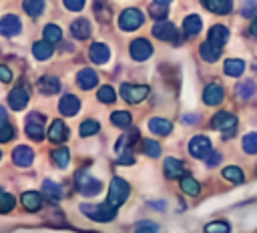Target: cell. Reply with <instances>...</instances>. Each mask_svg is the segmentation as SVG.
Instances as JSON below:
<instances>
[{"label": "cell", "mask_w": 257, "mask_h": 233, "mask_svg": "<svg viewBox=\"0 0 257 233\" xmlns=\"http://www.w3.org/2000/svg\"><path fill=\"white\" fill-rule=\"evenodd\" d=\"M88 56H90L92 62H96V64H104V62L108 60V56H110V50H108L106 44H102V42H94V44L88 48Z\"/></svg>", "instance_id": "e0dca14e"}, {"label": "cell", "mask_w": 257, "mask_h": 233, "mask_svg": "<svg viewBox=\"0 0 257 233\" xmlns=\"http://www.w3.org/2000/svg\"><path fill=\"white\" fill-rule=\"evenodd\" d=\"M199 52H201V58L203 60H207V62H215L219 56H221V48L219 46H215L213 42H203L201 46H199Z\"/></svg>", "instance_id": "cb8c5ba5"}, {"label": "cell", "mask_w": 257, "mask_h": 233, "mask_svg": "<svg viewBox=\"0 0 257 233\" xmlns=\"http://www.w3.org/2000/svg\"><path fill=\"white\" fill-rule=\"evenodd\" d=\"M153 36H157L159 40H173L177 36V30H175V26L171 22L161 20V22H157L153 26Z\"/></svg>", "instance_id": "2e32d148"}, {"label": "cell", "mask_w": 257, "mask_h": 233, "mask_svg": "<svg viewBox=\"0 0 257 233\" xmlns=\"http://www.w3.org/2000/svg\"><path fill=\"white\" fill-rule=\"evenodd\" d=\"M98 129H100V125L96 121H84L78 129V133H80V137H90V135H96Z\"/></svg>", "instance_id": "60d3db41"}, {"label": "cell", "mask_w": 257, "mask_h": 233, "mask_svg": "<svg viewBox=\"0 0 257 233\" xmlns=\"http://www.w3.org/2000/svg\"><path fill=\"white\" fill-rule=\"evenodd\" d=\"M120 94H122V98L126 100V102H141L143 98H147V94H149V86H145V84H122L120 86Z\"/></svg>", "instance_id": "52a82bcc"}, {"label": "cell", "mask_w": 257, "mask_h": 233, "mask_svg": "<svg viewBox=\"0 0 257 233\" xmlns=\"http://www.w3.org/2000/svg\"><path fill=\"white\" fill-rule=\"evenodd\" d=\"M110 123H112L114 127L126 129V127H131V123H133V117H131L126 110H116V112H112V114H110Z\"/></svg>", "instance_id": "f546056e"}, {"label": "cell", "mask_w": 257, "mask_h": 233, "mask_svg": "<svg viewBox=\"0 0 257 233\" xmlns=\"http://www.w3.org/2000/svg\"><path fill=\"white\" fill-rule=\"evenodd\" d=\"M201 28H203V20H201V16H197V14H189V16L183 20V30H185L187 36L199 34Z\"/></svg>", "instance_id": "ffe728a7"}, {"label": "cell", "mask_w": 257, "mask_h": 233, "mask_svg": "<svg viewBox=\"0 0 257 233\" xmlns=\"http://www.w3.org/2000/svg\"><path fill=\"white\" fill-rule=\"evenodd\" d=\"M32 54H34V58H38V60L50 58V56H52V46H50V42H46V40L34 42V44H32Z\"/></svg>", "instance_id": "83f0119b"}, {"label": "cell", "mask_w": 257, "mask_h": 233, "mask_svg": "<svg viewBox=\"0 0 257 233\" xmlns=\"http://www.w3.org/2000/svg\"><path fill=\"white\" fill-rule=\"evenodd\" d=\"M96 82H98V74H96L92 68H82V70L78 72V76H76V84H78L82 90L94 88Z\"/></svg>", "instance_id": "5bb4252c"}, {"label": "cell", "mask_w": 257, "mask_h": 233, "mask_svg": "<svg viewBox=\"0 0 257 233\" xmlns=\"http://www.w3.org/2000/svg\"><path fill=\"white\" fill-rule=\"evenodd\" d=\"M98 100L100 102H114V98H116V92H114V88L112 86H108V84H104V86H100L98 88Z\"/></svg>", "instance_id": "ab89813d"}, {"label": "cell", "mask_w": 257, "mask_h": 233, "mask_svg": "<svg viewBox=\"0 0 257 233\" xmlns=\"http://www.w3.org/2000/svg\"><path fill=\"white\" fill-rule=\"evenodd\" d=\"M128 193H131L128 183L124 179H120V177H114L110 181V187H108V203L118 207L128 199Z\"/></svg>", "instance_id": "7a4b0ae2"}, {"label": "cell", "mask_w": 257, "mask_h": 233, "mask_svg": "<svg viewBox=\"0 0 257 233\" xmlns=\"http://www.w3.org/2000/svg\"><path fill=\"white\" fill-rule=\"evenodd\" d=\"M20 32V20L16 14H6L0 20V34L2 36H14Z\"/></svg>", "instance_id": "4fadbf2b"}, {"label": "cell", "mask_w": 257, "mask_h": 233, "mask_svg": "<svg viewBox=\"0 0 257 233\" xmlns=\"http://www.w3.org/2000/svg\"><path fill=\"white\" fill-rule=\"evenodd\" d=\"M183 171H185V167H183V163H181L179 159H175V157H167V159H165V175H167L169 179L181 177Z\"/></svg>", "instance_id": "603a6c76"}, {"label": "cell", "mask_w": 257, "mask_h": 233, "mask_svg": "<svg viewBox=\"0 0 257 233\" xmlns=\"http://www.w3.org/2000/svg\"><path fill=\"white\" fill-rule=\"evenodd\" d=\"M14 203H16V199H14L12 195L0 191V213H8V211H12Z\"/></svg>", "instance_id": "ee69618b"}, {"label": "cell", "mask_w": 257, "mask_h": 233, "mask_svg": "<svg viewBox=\"0 0 257 233\" xmlns=\"http://www.w3.org/2000/svg\"><path fill=\"white\" fill-rule=\"evenodd\" d=\"M6 119H8V112H6V108H4V106H0V127L6 123Z\"/></svg>", "instance_id": "f5cc1de1"}, {"label": "cell", "mask_w": 257, "mask_h": 233, "mask_svg": "<svg viewBox=\"0 0 257 233\" xmlns=\"http://www.w3.org/2000/svg\"><path fill=\"white\" fill-rule=\"evenodd\" d=\"M149 129H151V133L165 137V135H169V133L173 131V125H171L169 121H165V119L155 117V119H151V121H149Z\"/></svg>", "instance_id": "d4e9b609"}, {"label": "cell", "mask_w": 257, "mask_h": 233, "mask_svg": "<svg viewBox=\"0 0 257 233\" xmlns=\"http://www.w3.org/2000/svg\"><path fill=\"white\" fill-rule=\"evenodd\" d=\"M211 127H213L215 131H223V133H225V137H229L231 133H235L237 117H235V114H231V112L221 110V112H217V114L211 119Z\"/></svg>", "instance_id": "277c9868"}, {"label": "cell", "mask_w": 257, "mask_h": 233, "mask_svg": "<svg viewBox=\"0 0 257 233\" xmlns=\"http://www.w3.org/2000/svg\"><path fill=\"white\" fill-rule=\"evenodd\" d=\"M243 151L249 155H257V133H247L243 137Z\"/></svg>", "instance_id": "8d00e7d4"}, {"label": "cell", "mask_w": 257, "mask_h": 233, "mask_svg": "<svg viewBox=\"0 0 257 233\" xmlns=\"http://www.w3.org/2000/svg\"><path fill=\"white\" fill-rule=\"evenodd\" d=\"M66 137H68V129H66V125H64L62 121H54L52 127L48 129V139H50L52 143H62Z\"/></svg>", "instance_id": "7402d4cb"}, {"label": "cell", "mask_w": 257, "mask_h": 233, "mask_svg": "<svg viewBox=\"0 0 257 233\" xmlns=\"http://www.w3.org/2000/svg\"><path fill=\"white\" fill-rule=\"evenodd\" d=\"M223 70L227 76H241L245 70V62L241 58H229V60H225Z\"/></svg>", "instance_id": "4316f807"}, {"label": "cell", "mask_w": 257, "mask_h": 233, "mask_svg": "<svg viewBox=\"0 0 257 233\" xmlns=\"http://www.w3.org/2000/svg\"><path fill=\"white\" fill-rule=\"evenodd\" d=\"M70 30H72V36L78 38V40H84L90 36V24L86 18H76L72 24H70Z\"/></svg>", "instance_id": "44dd1931"}, {"label": "cell", "mask_w": 257, "mask_h": 233, "mask_svg": "<svg viewBox=\"0 0 257 233\" xmlns=\"http://www.w3.org/2000/svg\"><path fill=\"white\" fill-rule=\"evenodd\" d=\"M207 163H209V165H217V163H221V153H211L209 159H207Z\"/></svg>", "instance_id": "f907efd6"}, {"label": "cell", "mask_w": 257, "mask_h": 233, "mask_svg": "<svg viewBox=\"0 0 257 233\" xmlns=\"http://www.w3.org/2000/svg\"><path fill=\"white\" fill-rule=\"evenodd\" d=\"M203 6L215 14H229L233 8V0H203Z\"/></svg>", "instance_id": "d6986e66"}, {"label": "cell", "mask_w": 257, "mask_h": 233, "mask_svg": "<svg viewBox=\"0 0 257 233\" xmlns=\"http://www.w3.org/2000/svg\"><path fill=\"white\" fill-rule=\"evenodd\" d=\"M76 187L82 195H98L102 185L100 181H96L92 175H88L86 171H78L76 173Z\"/></svg>", "instance_id": "5b68a950"}, {"label": "cell", "mask_w": 257, "mask_h": 233, "mask_svg": "<svg viewBox=\"0 0 257 233\" xmlns=\"http://www.w3.org/2000/svg\"><path fill=\"white\" fill-rule=\"evenodd\" d=\"M0 159H2V151H0Z\"/></svg>", "instance_id": "9f6ffc18"}, {"label": "cell", "mask_w": 257, "mask_h": 233, "mask_svg": "<svg viewBox=\"0 0 257 233\" xmlns=\"http://www.w3.org/2000/svg\"><path fill=\"white\" fill-rule=\"evenodd\" d=\"M82 213L88 215L92 221H110L116 215V205L112 203H100V205H80Z\"/></svg>", "instance_id": "6da1fadb"}, {"label": "cell", "mask_w": 257, "mask_h": 233, "mask_svg": "<svg viewBox=\"0 0 257 233\" xmlns=\"http://www.w3.org/2000/svg\"><path fill=\"white\" fill-rule=\"evenodd\" d=\"M92 8H94V14L98 16V20L106 22V20L110 18V8H108V4H106L104 0H94Z\"/></svg>", "instance_id": "e575fe53"}, {"label": "cell", "mask_w": 257, "mask_h": 233, "mask_svg": "<svg viewBox=\"0 0 257 233\" xmlns=\"http://www.w3.org/2000/svg\"><path fill=\"white\" fill-rule=\"evenodd\" d=\"M22 8H24V12L26 14H30V16H40L42 14V10H44V0H24L22 2Z\"/></svg>", "instance_id": "4dcf8cb0"}, {"label": "cell", "mask_w": 257, "mask_h": 233, "mask_svg": "<svg viewBox=\"0 0 257 233\" xmlns=\"http://www.w3.org/2000/svg\"><path fill=\"white\" fill-rule=\"evenodd\" d=\"M38 88H40L42 94H56L60 90V82L54 76H42L40 82H38Z\"/></svg>", "instance_id": "484cf974"}, {"label": "cell", "mask_w": 257, "mask_h": 233, "mask_svg": "<svg viewBox=\"0 0 257 233\" xmlns=\"http://www.w3.org/2000/svg\"><path fill=\"white\" fill-rule=\"evenodd\" d=\"M223 177H225L227 181H231V183H243V179H245L243 171H241L239 167H233V165L223 169Z\"/></svg>", "instance_id": "1f68e13d"}, {"label": "cell", "mask_w": 257, "mask_h": 233, "mask_svg": "<svg viewBox=\"0 0 257 233\" xmlns=\"http://www.w3.org/2000/svg\"><path fill=\"white\" fill-rule=\"evenodd\" d=\"M229 231H231V227L225 221H213V223L205 225V233H229Z\"/></svg>", "instance_id": "b9f144b4"}, {"label": "cell", "mask_w": 257, "mask_h": 233, "mask_svg": "<svg viewBox=\"0 0 257 233\" xmlns=\"http://www.w3.org/2000/svg\"><path fill=\"white\" fill-rule=\"evenodd\" d=\"M52 159H54L56 167H60V169L68 167V163H70V155H68L66 149H56V151L52 153Z\"/></svg>", "instance_id": "f35d334b"}, {"label": "cell", "mask_w": 257, "mask_h": 233, "mask_svg": "<svg viewBox=\"0 0 257 233\" xmlns=\"http://www.w3.org/2000/svg\"><path fill=\"white\" fill-rule=\"evenodd\" d=\"M151 14H153L155 18L163 20V18L167 16V6H165V4H157V2H155V4L151 6Z\"/></svg>", "instance_id": "bcb514c9"}, {"label": "cell", "mask_w": 257, "mask_h": 233, "mask_svg": "<svg viewBox=\"0 0 257 233\" xmlns=\"http://www.w3.org/2000/svg\"><path fill=\"white\" fill-rule=\"evenodd\" d=\"M58 108H60V112L64 117H74L78 112V108H80V100L74 94H64L60 98V102H58Z\"/></svg>", "instance_id": "9a60e30c"}, {"label": "cell", "mask_w": 257, "mask_h": 233, "mask_svg": "<svg viewBox=\"0 0 257 233\" xmlns=\"http://www.w3.org/2000/svg\"><path fill=\"white\" fill-rule=\"evenodd\" d=\"M181 189L187 193V195H199V191H201V185L193 179V177H183L181 179Z\"/></svg>", "instance_id": "d6a6232c"}, {"label": "cell", "mask_w": 257, "mask_h": 233, "mask_svg": "<svg viewBox=\"0 0 257 233\" xmlns=\"http://www.w3.org/2000/svg\"><path fill=\"white\" fill-rule=\"evenodd\" d=\"M0 80H2V82H10V80H12V72H10V68L4 66V64H0Z\"/></svg>", "instance_id": "c3c4849f"}, {"label": "cell", "mask_w": 257, "mask_h": 233, "mask_svg": "<svg viewBox=\"0 0 257 233\" xmlns=\"http://www.w3.org/2000/svg\"><path fill=\"white\" fill-rule=\"evenodd\" d=\"M153 54V46L147 38H137L131 42V56L135 60H147Z\"/></svg>", "instance_id": "30bf717a"}, {"label": "cell", "mask_w": 257, "mask_h": 233, "mask_svg": "<svg viewBox=\"0 0 257 233\" xmlns=\"http://www.w3.org/2000/svg\"><path fill=\"white\" fill-rule=\"evenodd\" d=\"M143 22H145V14H143L141 10H137V8H126V10H122V14L118 16V26H120L122 30H126V32L137 30Z\"/></svg>", "instance_id": "3957f363"}, {"label": "cell", "mask_w": 257, "mask_h": 233, "mask_svg": "<svg viewBox=\"0 0 257 233\" xmlns=\"http://www.w3.org/2000/svg\"><path fill=\"white\" fill-rule=\"evenodd\" d=\"M60 38H62V30H60L56 24H46V26H44V40H46V42L52 44V42H58Z\"/></svg>", "instance_id": "836d02e7"}, {"label": "cell", "mask_w": 257, "mask_h": 233, "mask_svg": "<svg viewBox=\"0 0 257 233\" xmlns=\"http://www.w3.org/2000/svg\"><path fill=\"white\" fill-rule=\"evenodd\" d=\"M143 151H145V155L155 159V157L161 155V145L157 141H143Z\"/></svg>", "instance_id": "7bdbcfd3"}, {"label": "cell", "mask_w": 257, "mask_h": 233, "mask_svg": "<svg viewBox=\"0 0 257 233\" xmlns=\"http://www.w3.org/2000/svg\"><path fill=\"white\" fill-rule=\"evenodd\" d=\"M207 40L213 42L215 46L223 48V44L229 40V30H227L223 24H217V26H213V28L209 30V38H207Z\"/></svg>", "instance_id": "ac0fdd59"}, {"label": "cell", "mask_w": 257, "mask_h": 233, "mask_svg": "<svg viewBox=\"0 0 257 233\" xmlns=\"http://www.w3.org/2000/svg\"><path fill=\"white\" fill-rule=\"evenodd\" d=\"M14 137V127H10V125H2L0 127V143H6V141H10Z\"/></svg>", "instance_id": "f6af8a7d"}, {"label": "cell", "mask_w": 257, "mask_h": 233, "mask_svg": "<svg viewBox=\"0 0 257 233\" xmlns=\"http://www.w3.org/2000/svg\"><path fill=\"white\" fill-rule=\"evenodd\" d=\"M255 82L253 80H243L241 84H239V88H237V94L241 96V98H251L253 94H255Z\"/></svg>", "instance_id": "74e56055"}, {"label": "cell", "mask_w": 257, "mask_h": 233, "mask_svg": "<svg viewBox=\"0 0 257 233\" xmlns=\"http://www.w3.org/2000/svg\"><path fill=\"white\" fill-rule=\"evenodd\" d=\"M118 163H120V165H133V163H135V157H133V155H122Z\"/></svg>", "instance_id": "816d5d0a"}, {"label": "cell", "mask_w": 257, "mask_h": 233, "mask_svg": "<svg viewBox=\"0 0 257 233\" xmlns=\"http://www.w3.org/2000/svg\"><path fill=\"white\" fill-rule=\"evenodd\" d=\"M64 6L72 12H78V10L84 8V0H64Z\"/></svg>", "instance_id": "7dc6e473"}, {"label": "cell", "mask_w": 257, "mask_h": 233, "mask_svg": "<svg viewBox=\"0 0 257 233\" xmlns=\"http://www.w3.org/2000/svg\"><path fill=\"white\" fill-rule=\"evenodd\" d=\"M28 98H30L28 90H26L24 86H16V88H12V92L8 94V104H10L14 110H22V108L28 104Z\"/></svg>", "instance_id": "8fae6325"}, {"label": "cell", "mask_w": 257, "mask_h": 233, "mask_svg": "<svg viewBox=\"0 0 257 233\" xmlns=\"http://www.w3.org/2000/svg\"><path fill=\"white\" fill-rule=\"evenodd\" d=\"M189 153L193 157H197V159H205L211 153V141L207 137H203V135L193 137L191 143H189Z\"/></svg>", "instance_id": "9c48e42d"}, {"label": "cell", "mask_w": 257, "mask_h": 233, "mask_svg": "<svg viewBox=\"0 0 257 233\" xmlns=\"http://www.w3.org/2000/svg\"><path fill=\"white\" fill-rule=\"evenodd\" d=\"M22 205H24L28 211H38L40 205H42V199H40V195H38L36 191H26V193L22 195Z\"/></svg>", "instance_id": "f1b7e54d"}, {"label": "cell", "mask_w": 257, "mask_h": 233, "mask_svg": "<svg viewBox=\"0 0 257 233\" xmlns=\"http://www.w3.org/2000/svg\"><path fill=\"white\" fill-rule=\"evenodd\" d=\"M251 34L253 36H257V18L253 20V24H251Z\"/></svg>", "instance_id": "db71d44e"}, {"label": "cell", "mask_w": 257, "mask_h": 233, "mask_svg": "<svg viewBox=\"0 0 257 233\" xmlns=\"http://www.w3.org/2000/svg\"><path fill=\"white\" fill-rule=\"evenodd\" d=\"M223 98H225V90L219 82H211V84L205 86V90H203V102L205 104L217 106V104L223 102Z\"/></svg>", "instance_id": "ba28073f"}, {"label": "cell", "mask_w": 257, "mask_h": 233, "mask_svg": "<svg viewBox=\"0 0 257 233\" xmlns=\"http://www.w3.org/2000/svg\"><path fill=\"white\" fill-rule=\"evenodd\" d=\"M42 191H44L46 197H50V199H54V201H58V199L62 197L60 187H58L56 183H52V181H44V183H42Z\"/></svg>", "instance_id": "d590c367"}, {"label": "cell", "mask_w": 257, "mask_h": 233, "mask_svg": "<svg viewBox=\"0 0 257 233\" xmlns=\"http://www.w3.org/2000/svg\"><path fill=\"white\" fill-rule=\"evenodd\" d=\"M135 233H157V227H155V225H151V223H145V225H141Z\"/></svg>", "instance_id": "681fc988"}, {"label": "cell", "mask_w": 257, "mask_h": 233, "mask_svg": "<svg viewBox=\"0 0 257 233\" xmlns=\"http://www.w3.org/2000/svg\"><path fill=\"white\" fill-rule=\"evenodd\" d=\"M12 161L18 167H30L34 161V151L30 147H16L12 151Z\"/></svg>", "instance_id": "7c38bea8"}, {"label": "cell", "mask_w": 257, "mask_h": 233, "mask_svg": "<svg viewBox=\"0 0 257 233\" xmlns=\"http://www.w3.org/2000/svg\"><path fill=\"white\" fill-rule=\"evenodd\" d=\"M26 135L32 141H42L44 139V117L40 112H30L26 117Z\"/></svg>", "instance_id": "8992f818"}, {"label": "cell", "mask_w": 257, "mask_h": 233, "mask_svg": "<svg viewBox=\"0 0 257 233\" xmlns=\"http://www.w3.org/2000/svg\"><path fill=\"white\" fill-rule=\"evenodd\" d=\"M155 2H157V4H165V6L171 4V0H155Z\"/></svg>", "instance_id": "11a10c76"}]
</instances>
